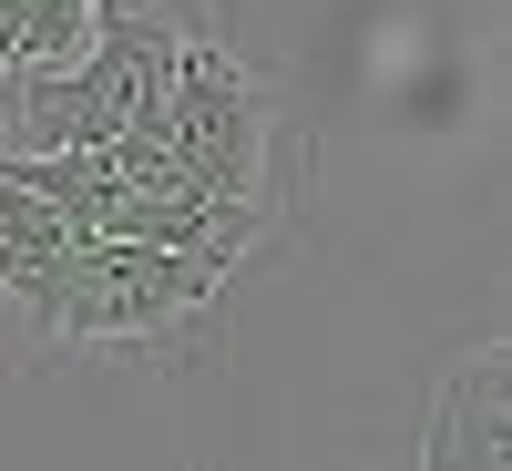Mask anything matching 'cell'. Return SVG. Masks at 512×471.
<instances>
[{"label": "cell", "mask_w": 512, "mask_h": 471, "mask_svg": "<svg viewBox=\"0 0 512 471\" xmlns=\"http://www.w3.org/2000/svg\"><path fill=\"white\" fill-rule=\"evenodd\" d=\"M216 256H164V246H103L82 236L41 267H0V359H52V349H185L226 308Z\"/></svg>", "instance_id": "obj_1"}, {"label": "cell", "mask_w": 512, "mask_h": 471, "mask_svg": "<svg viewBox=\"0 0 512 471\" xmlns=\"http://www.w3.org/2000/svg\"><path fill=\"white\" fill-rule=\"evenodd\" d=\"M185 31H195V11L113 0L72 62L0 82V154H93V144H123V134H154L164 93H175Z\"/></svg>", "instance_id": "obj_2"}, {"label": "cell", "mask_w": 512, "mask_h": 471, "mask_svg": "<svg viewBox=\"0 0 512 471\" xmlns=\"http://www.w3.org/2000/svg\"><path fill=\"white\" fill-rule=\"evenodd\" d=\"M154 144L175 154V175L195 195H216V205H246V216H287V185L308 175V144H297V123L277 113V93L256 82L216 31H185V52H175V93H164V123H154Z\"/></svg>", "instance_id": "obj_3"}, {"label": "cell", "mask_w": 512, "mask_h": 471, "mask_svg": "<svg viewBox=\"0 0 512 471\" xmlns=\"http://www.w3.org/2000/svg\"><path fill=\"white\" fill-rule=\"evenodd\" d=\"M420 471H512V451H502V338H482L441 379L431 431H420Z\"/></svg>", "instance_id": "obj_4"}, {"label": "cell", "mask_w": 512, "mask_h": 471, "mask_svg": "<svg viewBox=\"0 0 512 471\" xmlns=\"http://www.w3.org/2000/svg\"><path fill=\"white\" fill-rule=\"evenodd\" d=\"M113 11V0H21V72H52L72 62L82 41H93V21Z\"/></svg>", "instance_id": "obj_5"}]
</instances>
